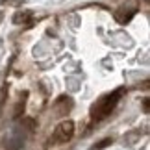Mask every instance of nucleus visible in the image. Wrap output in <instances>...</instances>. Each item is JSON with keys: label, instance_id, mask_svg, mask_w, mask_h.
Here are the masks:
<instances>
[{"label": "nucleus", "instance_id": "1", "mask_svg": "<svg viewBox=\"0 0 150 150\" xmlns=\"http://www.w3.org/2000/svg\"><path fill=\"white\" fill-rule=\"evenodd\" d=\"M122 93H124V89H117V91H113V93L102 96V98L96 102L93 108H91V120H102V119H106L108 115L115 109V106L119 104Z\"/></svg>", "mask_w": 150, "mask_h": 150}, {"label": "nucleus", "instance_id": "2", "mask_svg": "<svg viewBox=\"0 0 150 150\" xmlns=\"http://www.w3.org/2000/svg\"><path fill=\"white\" fill-rule=\"evenodd\" d=\"M74 135V122L72 120H61L59 124L54 128L50 135V143L52 145H63V143H69Z\"/></svg>", "mask_w": 150, "mask_h": 150}, {"label": "nucleus", "instance_id": "3", "mask_svg": "<svg viewBox=\"0 0 150 150\" xmlns=\"http://www.w3.org/2000/svg\"><path fill=\"white\" fill-rule=\"evenodd\" d=\"M32 128H24V126H15L11 130V134L8 135V143H6V150H19L22 145H24L28 134H30Z\"/></svg>", "mask_w": 150, "mask_h": 150}, {"label": "nucleus", "instance_id": "4", "mask_svg": "<svg viewBox=\"0 0 150 150\" xmlns=\"http://www.w3.org/2000/svg\"><path fill=\"white\" fill-rule=\"evenodd\" d=\"M30 17H32L30 11H17L15 17H13V22L15 24H24V22L30 21Z\"/></svg>", "mask_w": 150, "mask_h": 150}, {"label": "nucleus", "instance_id": "5", "mask_svg": "<svg viewBox=\"0 0 150 150\" xmlns=\"http://www.w3.org/2000/svg\"><path fill=\"white\" fill-rule=\"evenodd\" d=\"M134 15H135V11H128V13H117V15H115V19H117L120 24H126V22H128Z\"/></svg>", "mask_w": 150, "mask_h": 150}, {"label": "nucleus", "instance_id": "6", "mask_svg": "<svg viewBox=\"0 0 150 150\" xmlns=\"http://www.w3.org/2000/svg\"><path fill=\"white\" fill-rule=\"evenodd\" d=\"M111 143H113V139H104V141H100V143H98V145H95V146L91 148V150H102V148L109 146V145H111Z\"/></svg>", "mask_w": 150, "mask_h": 150}, {"label": "nucleus", "instance_id": "7", "mask_svg": "<svg viewBox=\"0 0 150 150\" xmlns=\"http://www.w3.org/2000/svg\"><path fill=\"white\" fill-rule=\"evenodd\" d=\"M145 113H148V98H145Z\"/></svg>", "mask_w": 150, "mask_h": 150}, {"label": "nucleus", "instance_id": "8", "mask_svg": "<svg viewBox=\"0 0 150 150\" xmlns=\"http://www.w3.org/2000/svg\"><path fill=\"white\" fill-rule=\"evenodd\" d=\"M0 21H2V13H0Z\"/></svg>", "mask_w": 150, "mask_h": 150}]
</instances>
